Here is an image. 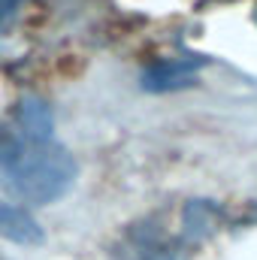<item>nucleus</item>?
Listing matches in <instances>:
<instances>
[{"instance_id":"obj_4","label":"nucleus","mask_w":257,"mask_h":260,"mask_svg":"<svg viewBox=\"0 0 257 260\" xmlns=\"http://www.w3.org/2000/svg\"><path fill=\"white\" fill-rule=\"evenodd\" d=\"M15 133L27 139H52V112L43 100L24 97L15 109Z\"/></svg>"},{"instance_id":"obj_5","label":"nucleus","mask_w":257,"mask_h":260,"mask_svg":"<svg viewBox=\"0 0 257 260\" xmlns=\"http://www.w3.org/2000/svg\"><path fill=\"white\" fill-rule=\"evenodd\" d=\"M18 3H21V0H0V27H6V24L15 18Z\"/></svg>"},{"instance_id":"obj_1","label":"nucleus","mask_w":257,"mask_h":260,"mask_svg":"<svg viewBox=\"0 0 257 260\" xmlns=\"http://www.w3.org/2000/svg\"><path fill=\"white\" fill-rule=\"evenodd\" d=\"M0 170L9 191L21 203L49 206L73 188L76 160L55 139H27L21 133L0 136Z\"/></svg>"},{"instance_id":"obj_3","label":"nucleus","mask_w":257,"mask_h":260,"mask_svg":"<svg viewBox=\"0 0 257 260\" xmlns=\"http://www.w3.org/2000/svg\"><path fill=\"white\" fill-rule=\"evenodd\" d=\"M0 239H9L15 245H40L43 227L24 206L0 200Z\"/></svg>"},{"instance_id":"obj_2","label":"nucleus","mask_w":257,"mask_h":260,"mask_svg":"<svg viewBox=\"0 0 257 260\" xmlns=\"http://www.w3.org/2000/svg\"><path fill=\"white\" fill-rule=\"evenodd\" d=\"M206 64L203 58L194 55H182V58H157L154 64H148V70H142V88L145 91H176L191 85V79H197L200 67Z\"/></svg>"}]
</instances>
